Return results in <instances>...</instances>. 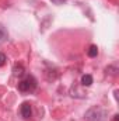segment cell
Segmentation results:
<instances>
[{
	"label": "cell",
	"mask_w": 119,
	"mask_h": 121,
	"mask_svg": "<svg viewBox=\"0 0 119 121\" xmlns=\"http://www.w3.org/2000/svg\"><path fill=\"white\" fill-rule=\"evenodd\" d=\"M7 37H8V35H7V31H6V28L0 24V42H4V41L7 39Z\"/></svg>",
	"instance_id": "obj_7"
},
{
	"label": "cell",
	"mask_w": 119,
	"mask_h": 121,
	"mask_svg": "<svg viewBox=\"0 0 119 121\" xmlns=\"http://www.w3.org/2000/svg\"><path fill=\"white\" fill-rule=\"evenodd\" d=\"M18 89H20V91H24V93L34 91L36 89V79L34 76H27L24 80H21L18 83Z\"/></svg>",
	"instance_id": "obj_2"
},
{
	"label": "cell",
	"mask_w": 119,
	"mask_h": 121,
	"mask_svg": "<svg viewBox=\"0 0 119 121\" xmlns=\"http://www.w3.org/2000/svg\"><path fill=\"white\" fill-rule=\"evenodd\" d=\"M4 63H6V55L0 52V66H3Z\"/></svg>",
	"instance_id": "obj_8"
},
{
	"label": "cell",
	"mask_w": 119,
	"mask_h": 121,
	"mask_svg": "<svg viewBox=\"0 0 119 121\" xmlns=\"http://www.w3.org/2000/svg\"><path fill=\"white\" fill-rule=\"evenodd\" d=\"M24 66L21 65V63H16L14 65V68H13V73H14V76H18V78H21L23 75H24Z\"/></svg>",
	"instance_id": "obj_4"
},
{
	"label": "cell",
	"mask_w": 119,
	"mask_h": 121,
	"mask_svg": "<svg viewBox=\"0 0 119 121\" xmlns=\"http://www.w3.org/2000/svg\"><path fill=\"white\" fill-rule=\"evenodd\" d=\"M114 120H115V121L119 120V116H118V114H115V116H114Z\"/></svg>",
	"instance_id": "obj_10"
},
{
	"label": "cell",
	"mask_w": 119,
	"mask_h": 121,
	"mask_svg": "<svg viewBox=\"0 0 119 121\" xmlns=\"http://www.w3.org/2000/svg\"><path fill=\"white\" fill-rule=\"evenodd\" d=\"M87 54H88L90 58H95V56L98 55V48H97V45H91L88 48V51H87Z\"/></svg>",
	"instance_id": "obj_6"
},
{
	"label": "cell",
	"mask_w": 119,
	"mask_h": 121,
	"mask_svg": "<svg viewBox=\"0 0 119 121\" xmlns=\"http://www.w3.org/2000/svg\"><path fill=\"white\" fill-rule=\"evenodd\" d=\"M86 118L88 121H107V111L98 106L91 107L86 113Z\"/></svg>",
	"instance_id": "obj_1"
},
{
	"label": "cell",
	"mask_w": 119,
	"mask_h": 121,
	"mask_svg": "<svg viewBox=\"0 0 119 121\" xmlns=\"http://www.w3.org/2000/svg\"><path fill=\"white\" fill-rule=\"evenodd\" d=\"M51 1H52L53 4H63L66 0H51Z\"/></svg>",
	"instance_id": "obj_9"
},
{
	"label": "cell",
	"mask_w": 119,
	"mask_h": 121,
	"mask_svg": "<svg viewBox=\"0 0 119 121\" xmlns=\"http://www.w3.org/2000/svg\"><path fill=\"white\" fill-rule=\"evenodd\" d=\"M31 114H32L31 104L30 103H23V104H21V116H23L24 118H30Z\"/></svg>",
	"instance_id": "obj_3"
},
{
	"label": "cell",
	"mask_w": 119,
	"mask_h": 121,
	"mask_svg": "<svg viewBox=\"0 0 119 121\" xmlns=\"http://www.w3.org/2000/svg\"><path fill=\"white\" fill-rule=\"evenodd\" d=\"M81 83H83V86H91L92 85V76L91 75H84L81 78Z\"/></svg>",
	"instance_id": "obj_5"
}]
</instances>
